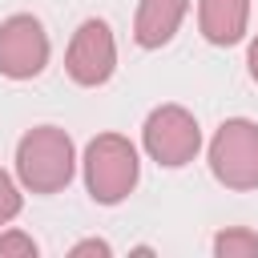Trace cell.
I'll list each match as a JSON object with an SVG mask.
<instances>
[{
  "instance_id": "3957f363",
  "label": "cell",
  "mask_w": 258,
  "mask_h": 258,
  "mask_svg": "<svg viewBox=\"0 0 258 258\" xmlns=\"http://www.w3.org/2000/svg\"><path fill=\"white\" fill-rule=\"evenodd\" d=\"M210 169L226 189H258V125L246 117L222 121L210 141Z\"/></svg>"
},
{
  "instance_id": "4fadbf2b",
  "label": "cell",
  "mask_w": 258,
  "mask_h": 258,
  "mask_svg": "<svg viewBox=\"0 0 258 258\" xmlns=\"http://www.w3.org/2000/svg\"><path fill=\"white\" fill-rule=\"evenodd\" d=\"M246 64H250V77L258 81V36H254V44H250V52H246Z\"/></svg>"
},
{
  "instance_id": "9c48e42d",
  "label": "cell",
  "mask_w": 258,
  "mask_h": 258,
  "mask_svg": "<svg viewBox=\"0 0 258 258\" xmlns=\"http://www.w3.org/2000/svg\"><path fill=\"white\" fill-rule=\"evenodd\" d=\"M214 254L218 258H254L258 254V234L254 230H222L214 238Z\"/></svg>"
},
{
  "instance_id": "5b68a950",
  "label": "cell",
  "mask_w": 258,
  "mask_h": 258,
  "mask_svg": "<svg viewBox=\"0 0 258 258\" xmlns=\"http://www.w3.org/2000/svg\"><path fill=\"white\" fill-rule=\"evenodd\" d=\"M117 69V44H113V32L105 20H85L73 40H69V52H64V73L93 89V85H105Z\"/></svg>"
},
{
  "instance_id": "8fae6325",
  "label": "cell",
  "mask_w": 258,
  "mask_h": 258,
  "mask_svg": "<svg viewBox=\"0 0 258 258\" xmlns=\"http://www.w3.org/2000/svg\"><path fill=\"white\" fill-rule=\"evenodd\" d=\"M16 214H20V194H16L12 177L0 169V226H4V222H12Z\"/></svg>"
},
{
  "instance_id": "277c9868",
  "label": "cell",
  "mask_w": 258,
  "mask_h": 258,
  "mask_svg": "<svg viewBox=\"0 0 258 258\" xmlns=\"http://www.w3.org/2000/svg\"><path fill=\"white\" fill-rule=\"evenodd\" d=\"M141 141H145V153L165 165V169H177V165H189L202 149V129L194 121V113H185L181 105H161L145 117V129H141Z\"/></svg>"
},
{
  "instance_id": "52a82bcc",
  "label": "cell",
  "mask_w": 258,
  "mask_h": 258,
  "mask_svg": "<svg viewBox=\"0 0 258 258\" xmlns=\"http://www.w3.org/2000/svg\"><path fill=\"white\" fill-rule=\"evenodd\" d=\"M246 16H250V0H202L198 4V24L210 44H238L246 36Z\"/></svg>"
},
{
  "instance_id": "6da1fadb",
  "label": "cell",
  "mask_w": 258,
  "mask_h": 258,
  "mask_svg": "<svg viewBox=\"0 0 258 258\" xmlns=\"http://www.w3.org/2000/svg\"><path fill=\"white\" fill-rule=\"evenodd\" d=\"M77 169V153L64 129L56 125H40L28 129L16 145V173L32 194H56L73 181Z\"/></svg>"
},
{
  "instance_id": "8992f818",
  "label": "cell",
  "mask_w": 258,
  "mask_h": 258,
  "mask_svg": "<svg viewBox=\"0 0 258 258\" xmlns=\"http://www.w3.org/2000/svg\"><path fill=\"white\" fill-rule=\"evenodd\" d=\"M48 64V36L36 16L16 12L0 24V73L12 81H28Z\"/></svg>"
},
{
  "instance_id": "ba28073f",
  "label": "cell",
  "mask_w": 258,
  "mask_h": 258,
  "mask_svg": "<svg viewBox=\"0 0 258 258\" xmlns=\"http://www.w3.org/2000/svg\"><path fill=\"white\" fill-rule=\"evenodd\" d=\"M185 16V0H141L137 8V24H133V36L141 48H161L173 40L177 24Z\"/></svg>"
},
{
  "instance_id": "7a4b0ae2",
  "label": "cell",
  "mask_w": 258,
  "mask_h": 258,
  "mask_svg": "<svg viewBox=\"0 0 258 258\" xmlns=\"http://www.w3.org/2000/svg\"><path fill=\"white\" fill-rule=\"evenodd\" d=\"M137 149L121 133H101L85 149V185L101 206H117L121 198H129V189L137 185Z\"/></svg>"
},
{
  "instance_id": "30bf717a",
  "label": "cell",
  "mask_w": 258,
  "mask_h": 258,
  "mask_svg": "<svg viewBox=\"0 0 258 258\" xmlns=\"http://www.w3.org/2000/svg\"><path fill=\"white\" fill-rule=\"evenodd\" d=\"M0 258H36V242H32L28 234L12 230V234L0 238Z\"/></svg>"
},
{
  "instance_id": "7c38bea8",
  "label": "cell",
  "mask_w": 258,
  "mask_h": 258,
  "mask_svg": "<svg viewBox=\"0 0 258 258\" xmlns=\"http://www.w3.org/2000/svg\"><path fill=\"white\" fill-rule=\"evenodd\" d=\"M85 254H97V258H109V242H101V238H89V242H77V246H73V258H85Z\"/></svg>"
}]
</instances>
